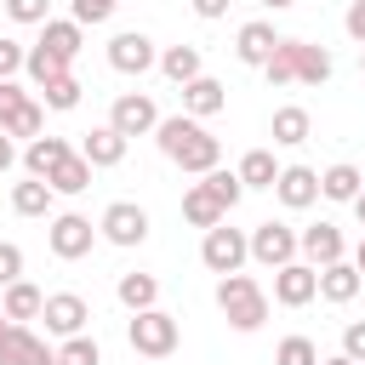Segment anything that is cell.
I'll return each instance as SVG.
<instances>
[{
  "mask_svg": "<svg viewBox=\"0 0 365 365\" xmlns=\"http://www.w3.org/2000/svg\"><path fill=\"white\" fill-rule=\"evenodd\" d=\"M125 148H131V137H120L108 120H103V125H91V131H80V154L91 160V171L120 165V160H125Z\"/></svg>",
  "mask_w": 365,
  "mask_h": 365,
  "instance_id": "9a60e30c",
  "label": "cell"
},
{
  "mask_svg": "<svg viewBox=\"0 0 365 365\" xmlns=\"http://www.w3.org/2000/svg\"><path fill=\"white\" fill-rule=\"evenodd\" d=\"M274 365H319V348H314V336H285V342L274 348Z\"/></svg>",
  "mask_w": 365,
  "mask_h": 365,
  "instance_id": "74e56055",
  "label": "cell"
},
{
  "mask_svg": "<svg viewBox=\"0 0 365 365\" xmlns=\"http://www.w3.org/2000/svg\"><path fill=\"white\" fill-rule=\"evenodd\" d=\"M228 211H222V200L205 188V182H188V194H182V222L188 228H217Z\"/></svg>",
  "mask_w": 365,
  "mask_h": 365,
  "instance_id": "603a6c76",
  "label": "cell"
},
{
  "mask_svg": "<svg viewBox=\"0 0 365 365\" xmlns=\"http://www.w3.org/2000/svg\"><path fill=\"white\" fill-rule=\"evenodd\" d=\"M217 308H222V319H228L240 336H251V331H262V325H268V291H262L245 268L217 274Z\"/></svg>",
  "mask_w": 365,
  "mask_h": 365,
  "instance_id": "6da1fadb",
  "label": "cell"
},
{
  "mask_svg": "<svg viewBox=\"0 0 365 365\" xmlns=\"http://www.w3.org/2000/svg\"><path fill=\"white\" fill-rule=\"evenodd\" d=\"M200 182H205V188H211V194H217V200H222V211H234V205H240V200H245V182H240V177H234V171H222V165H211V171H205V177H200Z\"/></svg>",
  "mask_w": 365,
  "mask_h": 365,
  "instance_id": "8d00e7d4",
  "label": "cell"
},
{
  "mask_svg": "<svg viewBox=\"0 0 365 365\" xmlns=\"http://www.w3.org/2000/svg\"><path fill=\"white\" fill-rule=\"evenodd\" d=\"M40 302H46V291H40L34 279H11V285L0 291V314H6L11 325H29V319H40Z\"/></svg>",
  "mask_w": 365,
  "mask_h": 365,
  "instance_id": "44dd1931",
  "label": "cell"
},
{
  "mask_svg": "<svg viewBox=\"0 0 365 365\" xmlns=\"http://www.w3.org/2000/svg\"><path fill=\"white\" fill-rule=\"evenodd\" d=\"M342 354H348L354 365H365V319H354V325H342Z\"/></svg>",
  "mask_w": 365,
  "mask_h": 365,
  "instance_id": "ee69618b",
  "label": "cell"
},
{
  "mask_svg": "<svg viewBox=\"0 0 365 365\" xmlns=\"http://www.w3.org/2000/svg\"><path fill=\"white\" fill-rule=\"evenodd\" d=\"M274 200H279L285 211H308V205L319 200V171H314V165H279Z\"/></svg>",
  "mask_w": 365,
  "mask_h": 365,
  "instance_id": "4fadbf2b",
  "label": "cell"
},
{
  "mask_svg": "<svg viewBox=\"0 0 365 365\" xmlns=\"http://www.w3.org/2000/svg\"><path fill=\"white\" fill-rule=\"evenodd\" d=\"M125 342H131V354H143V359H171L177 342H182V325H177V314H165V308L154 302V308H137V314L125 319Z\"/></svg>",
  "mask_w": 365,
  "mask_h": 365,
  "instance_id": "7a4b0ae2",
  "label": "cell"
},
{
  "mask_svg": "<svg viewBox=\"0 0 365 365\" xmlns=\"http://www.w3.org/2000/svg\"><path fill=\"white\" fill-rule=\"evenodd\" d=\"M23 74H29V80H34V91H40L46 80L68 74V57H57L51 46H40V40H34V46H29V57H23Z\"/></svg>",
  "mask_w": 365,
  "mask_h": 365,
  "instance_id": "4dcf8cb0",
  "label": "cell"
},
{
  "mask_svg": "<svg viewBox=\"0 0 365 365\" xmlns=\"http://www.w3.org/2000/svg\"><path fill=\"white\" fill-rule=\"evenodd\" d=\"M297 257L302 262H314V268H325V262H336V257H348V240H342V228L336 222H308V228H297Z\"/></svg>",
  "mask_w": 365,
  "mask_h": 365,
  "instance_id": "8fae6325",
  "label": "cell"
},
{
  "mask_svg": "<svg viewBox=\"0 0 365 365\" xmlns=\"http://www.w3.org/2000/svg\"><path fill=\"white\" fill-rule=\"evenodd\" d=\"M228 108V86L222 80H211V74H194L188 86H182V114H194V120H211V114H222Z\"/></svg>",
  "mask_w": 365,
  "mask_h": 365,
  "instance_id": "2e32d148",
  "label": "cell"
},
{
  "mask_svg": "<svg viewBox=\"0 0 365 365\" xmlns=\"http://www.w3.org/2000/svg\"><path fill=\"white\" fill-rule=\"evenodd\" d=\"M46 245H51L57 262H80V257H91V245H97V222L80 217V211H57V217L46 222Z\"/></svg>",
  "mask_w": 365,
  "mask_h": 365,
  "instance_id": "3957f363",
  "label": "cell"
},
{
  "mask_svg": "<svg viewBox=\"0 0 365 365\" xmlns=\"http://www.w3.org/2000/svg\"><path fill=\"white\" fill-rule=\"evenodd\" d=\"M51 182L46 177H23V182H11V211L17 217H51Z\"/></svg>",
  "mask_w": 365,
  "mask_h": 365,
  "instance_id": "484cf974",
  "label": "cell"
},
{
  "mask_svg": "<svg viewBox=\"0 0 365 365\" xmlns=\"http://www.w3.org/2000/svg\"><path fill=\"white\" fill-rule=\"evenodd\" d=\"M245 251H251L257 268H285V262H297V228L268 217V222H257V228L245 234Z\"/></svg>",
  "mask_w": 365,
  "mask_h": 365,
  "instance_id": "5b68a950",
  "label": "cell"
},
{
  "mask_svg": "<svg viewBox=\"0 0 365 365\" xmlns=\"http://www.w3.org/2000/svg\"><path fill=\"white\" fill-rule=\"evenodd\" d=\"M234 177H240L245 188H274V177H279V165H274V148H251V154H240Z\"/></svg>",
  "mask_w": 365,
  "mask_h": 365,
  "instance_id": "f546056e",
  "label": "cell"
},
{
  "mask_svg": "<svg viewBox=\"0 0 365 365\" xmlns=\"http://www.w3.org/2000/svg\"><path fill=\"white\" fill-rule=\"evenodd\" d=\"M11 279H23V245H11V240H0V291H6Z\"/></svg>",
  "mask_w": 365,
  "mask_h": 365,
  "instance_id": "b9f144b4",
  "label": "cell"
},
{
  "mask_svg": "<svg viewBox=\"0 0 365 365\" xmlns=\"http://www.w3.org/2000/svg\"><path fill=\"white\" fill-rule=\"evenodd\" d=\"M108 125H114L120 137H154V125H160V103H154L148 91H120L114 108H108Z\"/></svg>",
  "mask_w": 365,
  "mask_h": 365,
  "instance_id": "52a82bcc",
  "label": "cell"
},
{
  "mask_svg": "<svg viewBox=\"0 0 365 365\" xmlns=\"http://www.w3.org/2000/svg\"><path fill=\"white\" fill-rule=\"evenodd\" d=\"M348 205H354V217H359V228H365V188H359V194H354Z\"/></svg>",
  "mask_w": 365,
  "mask_h": 365,
  "instance_id": "c3c4849f",
  "label": "cell"
},
{
  "mask_svg": "<svg viewBox=\"0 0 365 365\" xmlns=\"http://www.w3.org/2000/svg\"><path fill=\"white\" fill-rule=\"evenodd\" d=\"M114 297H120V308H125V314L154 308V302H160V279H154V274H143V268H131V274H120Z\"/></svg>",
  "mask_w": 365,
  "mask_h": 365,
  "instance_id": "4316f807",
  "label": "cell"
},
{
  "mask_svg": "<svg viewBox=\"0 0 365 365\" xmlns=\"http://www.w3.org/2000/svg\"><path fill=\"white\" fill-rule=\"evenodd\" d=\"M359 74H365V46H359Z\"/></svg>",
  "mask_w": 365,
  "mask_h": 365,
  "instance_id": "f5cc1de1",
  "label": "cell"
},
{
  "mask_svg": "<svg viewBox=\"0 0 365 365\" xmlns=\"http://www.w3.org/2000/svg\"><path fill=\"white\" fill-rule=\"evenodd\" d=\"M160 63V51H154V40L143 34V29H120L114 40H108V68L114 74H148Z\"/></svg>",
  "mask_w": 365,
  "mask_h": 365,
  "instance_id": "9c48e42d",
  "label": "cell"
},
{
  "mask_svg": "<svg viewBox=\"0 0 365 365\" xmlns=\"http://www.w3.org/2000/svg\"><path fill=\"white\" fill-rule=\"evenodd\" d=\"M331 51L325 46H308V40H297V86H325L331 80Z\"/></svg>",
  "mask_w": 365,
  "mask_h": 365,
  "instance_id": "f1b7e54d",
  "label": "cell"
},
{
  "mask_svg": "<svg viewBox=\"0 0 365 365\" xmlns=\"http://www.w3.org/2000/svg\"><path fill=\"white\" fill-rule=\"evenodd\" d=\"M154 68H160L171 86H188L194 74H205V57H200V46H165Z\"/></svg>",
  "mask_w": 365,
  "mask_h": 365,
  "instance_id": "d4e9b609",
  "label": "cell"
},
{
  "mask_svg": "<svg viewBox=\"0 0 365 365\" xmlns=\"http://www.w3.org/2000/svg\"><path fill=\"white\" fill-rule=\"evenodd\" d=\"M171 165H182L188 177H205L211 165H222V137H211V131L200 125V131H194V137H188V143L171 154Z\"/></svg>",
  "mask_w": 365,
  "mask_h": 365,
  "instance_id": "ac0fdd59",
  "label": "cell"
},
{
  "mask_svg": "<svg viewBox=\"0 0 365 365\" xmlns=\"http://www.w3.org/2000/svg\"><path fill=\"white\" fill-rule=\"evenodd\" d=\"M23 57H29V46L11 40V34H0V80H17L23 74Z\"/></svg>",
  "mask_w": 365,
  "mask_h": 365,
  "instance_id": "60d3db41",
  "label": "cell"
},
{
  "mask_svg": "<svg viewBox=\"0 0 365 365\" xmlns=\"http://www.w3.org/2000/svg\"><path fill=\"white\" fill-rule=\"evenodd\" d=\"M194 6V17L200 23H217V17H228V0H188Z\"/></svg>",
  "mask_w": 365,
  "mask_h": 365,
  "instance_id": "bcb514c9",
  "label": "cell"
},
{
  "mask_svg": "<svg viewBox=\"0 0 365 365\" xmlns=\"http://www.w3.org/2000/svg\"><path fill=\"white\" fill-rule=\"evenodd\" d=\"M40 319H46V336H80L86 331V319H91V302L80 297V291H51L46 302H40Z\"/></svg>",
  "mask_w": 365,
  "mask_h": 365,
  "instance_id": "ba28073f",
  "label": "cell"
},
{
  "mask_svg": "<svg viewBox=\"0 0 365 365\" xmlns=\"http://www.w3.org/2000/svg\"><path fill=\"white\" fill-rule=\"evenodd\" d=\"M0 365H57V348H46V336H34L29 325H6L0 331Z\"/></svg>",
  "mask_w": 365,
  "mask_h": 365,
  "instance_id": "7c38bea8",
  "label": "cell"
},
{
  "mask_svg": "<svg viewBox=\"0 0 365 365\" xmlns=\"http://www.w3.org/2000/svg\"><path fill=\"white\" fill-rule=\"evenodd\" d=\"M6 325H11V319H6V314H0V331H6Z\"/></svg>",
  "mask_w": 365,
  "mask_h": 365,
  "instance_id": "db71d44e",
  "label": "cell"
},
{
  "mask_svg": "<svg viewBox=\"0 0 365 365\" xmlns=\"http://www.w3.org/2000/svg\"><path fill=\"white\" fill-rule=\"evenodd\" d=\"M274 46H279V29H274L268 17H251V23H240V34H234V57H240L245 68H262Z\"/></svg>",
  "mask_w": 365,
  "mask_h": 365,
  "instance_id": "5bb4252c",
  "label": "cell"
},
{
  "mask_svg": "<svg viewBox=\"0 0 365 365\" xmlns=\"http://www.w3.org/2000/svg\"><path fill=\"white\" fill-rule=\"evenodd\" d=\"M262 74H268V86H297V40H285V34H279V46L268 51Z\"/></svg>",
  "mask_w": 365,
  "mask_h": 365,
  "instance_id": "836d02e7",
  "label": "cell"
},
{
  "mask_svg": "<svg viewBox=\"0 0 365 365\" xmlns=\"http://www.w3.org/2000/svg\"><path fill=\"white\" fill-rule=\"evenodd\" d=\"M194 131H200V120H194V114H160V125H154V143H160V154L171 160V154H177V148H182Z\"/></svg>",
  "mask_w": 365,
  "mask_h": 365,
  "instance_id": "1f68e13d",
  "label": "cell"
},
{
  "mask_svg": "<svg viewBox=\"0 0 365 365\" xmlns=\"http://www.w3.org/2000/svg\"><path fill=\"white\" fill-rule=\"evenodd\" d=\"M308 131H314V120H308V108H297V103L274 108V120H268V137H274L279 148H302Z\"/></svg>",
  "mask_w": 365,
  "mask_h": 365,
  "instance_id": "7402d4cb",
  "label": "cell"
},
{
  "mask_svg": "<svg viewBox=\"0 0 365 365\" xmlns=\"http://www.w3.org/2000/svg\"><path fill=\"white\" fill-rule=\"evenodd\" d=\"M120 11V0H68V17L80 23V29H97V23H108Z\"/></svg>",
  "mask_w": 365,
  "mask_h": 365,
  "instance_id": "f35d334b",
  "label": "cell"
},
{
  "mask_svg": "<svg viewBox=\"0 0 365 365\" xmlns=\"http://www.w3.org/2000/svg\"><path fill=\"white\" fill-rule=\"evenodd\" d=\"M262 6H268V11H285V6H297V0H262Z\"/></svg>",
  "mask_w": 365,
  "mask_h": 365,
  "instance_id": "f907efd6",
  "label": "cell"
},
{
  "mask_svg": "<svg viewBox=\"0 0 365 365\" xmlns=\"http://www.w3.org/2000/svg\"><path fill=\"white\" fill-rule=\"evenodd\" d=\"M40 46H51L57 57H68V63H74V57H80V46H86V29H80L74 17H46V23H40Z\"/></svg>",
  "mask_w": 365,
  "mask_h": 365,
  "instance_id": "cb8c5ba5",
  "label": "cell"
},
{
  "mask_svg": "<svg viewBox=\"0 0 365 365\" xmlns=\"http://www.w3.org/2000/svg\"><path fill=\"white\" fill-rule=\"evenodd\" d=\"M359 285H365V274H359L348 257H336V262H325V268H319V297H325V302H336V308H342V302H354V297H359Z\"/></svg>",
  "mask_w": 365,
  "mask_h": 365,
  "instance_id": "d6986e66",
  "label": "cell"
},
{
  "mask_svg": "<svg viewBox=\"0 0 365 365\" xmlns=\"http://www.w3.org/2000/svg\"><path fill=\"white\" fill-rule=\"evenodd\" d=\"M319 365H354V359H348V354H331V359H319Z\"/></svg>",
  "mask_w": 365,
  "mask_h": 365,
  "instance_id": "816d5d0a",
  "label": "cell"
},
{
  "mask_svg": "<svg viewBox=\"0 0 365 365\" xmlns=\"http://www.w3.org/2000/svg\"><path fill=\"white\" fill-rule=\"evenodd\" d=\"M319 297V268L314 262H285V268H274V302L279 308H308Z\"/></svg>",
  "mask_w": 365,
  "mask_h": 365,
  "instance_id": "30bf717a",
  "label": "cell"
},
{
  "mask_svg": "<svg viewBox=\"0 0 365 365\" xmlns=\"http://www.w3.org/2000/svg\"><path fill=\"white\" fill-rule=\"evenodd\" d=\"M97 240H108V245H120V251L143 245V240H148V211H143L137 200H114V205H103V217H97Z\"/></svg>",
  "mask_w": 365,
  "mask_h": 365,
  "instance_id": "277c9868",
  "label": "cell"
},
{
  "mask_svg": "<svg viewBox=\"0 0 365 365\" xmlns=\"http://www.w3.org/2000/svg\"><path fill=\"white\" fill-rule=\"evenodd\" d=\"M29 103V91L17 86V80H0V125H11V114Z\"/></svg>",
  "mask_w": 365,
  "mask_h": 365,
  "instance_id": "7bdbcfd3",
  "label": "cell"
},
{
  "mask_svg": "<svg viewBox=\"0 0 365 365\" xmlns=\"http://www.w3.org/2000/svg\"><path fill=\"white\" fill-rule=\"evenodd\" d=\"M0 6H6L11 23H29V29H40L51 17V0H0Z\"/></svg>",
  "mask_w": 365,
  "mask_h": 365,
  "instance_id": "ab89813d",
  "label": "cell"
},
{
  "mask_svg": "<svg viewBox=\"0 0 365 365\" xmlns=\"http://www.w3.org/2000/svg\"><path fill=\"white\" fill-rule=\"evenodd\" d=\"M0 131H6V137H23V143H29V137H40V131H46V103H40V97H29V103L11 114V125H0Z\"/></svg>",
  "mask_w": 365,
  "mask_h": 365,
  "instance_id": "e575fe53",
  "label": "cell"
},
{
  "mask_svg": "<svg viewBox=\"0 0 365 365\" xmlns=\"http://www.w3.org/2000/svg\"><path fill=\"white\" fill-rule=\"evenodd\" d=\"M57 365H103V348H97V336H63L57 342Z\"/></svg>",
  "mask_w": 365,
  "mask_h": 365,
  "instance_id": "d590c367",
  "label": "cell"
},
{
  "mask_svg": "<svg viewBox=\"0 0 365 365\" xmlns=\"http://www.w3.org/2000/svg\"><path fill=\"white\" fill-rule=\"evenodd\" d=\"M11 165H17V137H6V131H0V177H6Z\"/></svg>",
  "mask_w": 365,
  "mask_h": 365,
  "instance_id": "7dc6e473",
  "label": "cell"
},
{
  "mask_svg": "<svg viewBox=\"0 0 365 365\" xmlns=\"http://www.w3.org/2000/svg\"><path fill=\"white\" fill-rule=\"evenodd\" d=\"M342 29H348V40H354V46H365V0H348Z\"/></svg>",
  "mask_w": 365,
  "mask_h": 365,
  "instance_id": "f6af8a7d",
  "label": "cell"
},
{
  "mask_svg": "<svg viewBox=\"0 0 365 365\" xmlns=\"http://www.w3.org/2000/svg\"><path fill=\"white\" fill-rule=\"evenodd\" d=\"M200 262H205L211 274H234V268H245V262H251L245 234L228 228V217H222L217 228H205V240H200Z\"/></svg>",
  "mask_w": 365,
  "mask_h": 365,
  "instance_id": "8992f818",
  "label": "cell"
},
{
  "mask_svg": "<svg viewBox=\"0 0 365 365\" xmlns=\"http://www.w3.org/2000/svg\"><path fill=\"white\" fill-rule=\"evenodd\" d=\"M348 262H354V268H359V274H365V240H359V245H354V257H348Z\"/></svg>",
  "mask_w": 365,
  "mask_h": 365,
  "instance_id": "681fc988",
  "label": "cell"
},
{
  "mask_svg": "<svg viewBox=\"0 0 365 365\" xmlns=\"http://www.w3.org/2000/svg\"><path fill=\"white\" fill-rule=\"evenodd\" d=\"M68 154H74L68 137H46V131H40V137L23 143V177H51L57 160H68Z\"/></svg>",
  "mask_w": 365,
  "mask_h": 365,
  "instance_id": "e0dca14e",
  "label": "cell"
},
{
  "mask_svg": "<svg viewBox=\"0 0 365 365\" xmlns=\"http://www.w3.org/2000/svg\"><path fill=\"white\" fill-rule=\"evenodd\" d=\"M359 188H365V171L354 160H336V165L319 171V200H331V205H348Z\"/></svg>",
  "mask_w": 365,
  "mask_h": 365,
  "instance_id": "ffe728a7",
  "label": "cell"
},
{
  "mask_svg": "<svg viewBox=\"0 0 365 365\" xmlns=\"http://www.w3.org/2000/svg\"><path fill=\"white\" fill-rule=\"evenodd\" d=\"M46 182H51V194H86V188H91V160L74 148L68 160H57V171H51Z\"/></svg>",
  "mask_w": 365,
  "mask_h": 365,
  "instance_id": "83f0119b",
  "label": "cell"
},
{
  "mask_svg": "<svg viewBox=\"0 0 365 365\" xmlns=\"http://www.w3.org/2000/svg\"><path fill=\"white\" fill-rule=\"evenodd\" d=\"M80 91H86V86H80V80H74V68H68V74H57V80H46V86H40V103H46L51 114H68V108H80Z\"/></svg>",
  "mask_w": 365,
  "mask_h": 365,
  "instance_id": "d6a6232c",
  "label": "cell"
}]
</instances>
